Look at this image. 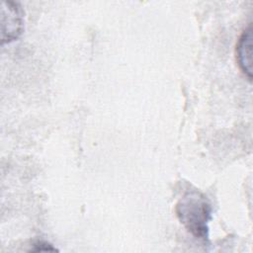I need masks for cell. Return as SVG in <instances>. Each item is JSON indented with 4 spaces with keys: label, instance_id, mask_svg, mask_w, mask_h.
I'll return each mask as SVG.
<instances>
[{
    "label": "cell",
    "instance_id": "obj_4",
    "mask_svg": "<svg viewBox=\"0 0 253 253\" xmlns=\"http://www.w3.org/2000/svg\"><path fill=\"white\" fill-rule=\"evenodd\" d=\"M31 251L34 252H42V251H47V252H53L57 251L56 248H54L51 244L44 242V241H38L33 245V248H31Z\"/></svg>",
    "mask_w": 253,
    "mask_h": 253
},
{
    "label": "cell",
    "instance_id": "obj_1",
    "mask_svg": "<svg viewBox=\"0 0 253 253\" xmlns=\"http://www.w3.org/2000/svg\"><path fill=\"white\" fill-rule=\"evenodd\" d=\"M175 211L181 223L192 235L202 239L208 237L211 207L202 193L187 192L178 201Z\"/></svg>",
    "mask_w": 253,
    "mask_h": 253
},
{
    "label": "cell",
    "instance_id": "obj_3",
    "mask_svg": "<svg viewBox=\"0 0 253 253\" xmlns=\"http://www.w3.org/2000/svg\"><path fill=\"white\" fill-rule=\"evenodd\" d=\"M236 58L238 65L245 76L251 80L252 78V27L247 29L240 36L236 44Z\"/></svg>",
    "mask_w": 253,
    "mask_h": 253
},
{
    "label": "cell",
    "instance_id": "obj_2",
    "mask_svg": "<svg viewBox=\"0 0 253 253\" xmlns=\"http://www.w3.org/2000/svg\"><path fill=\"white\" fill-rule=\"evenodd\" d=\"M23 30V12L19 3L1 2V42H11L19 38Z\"/></svg>",
    "mask_w": 253,
    "mask_h": 253
}]
</instances>
